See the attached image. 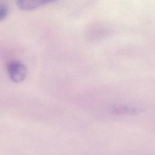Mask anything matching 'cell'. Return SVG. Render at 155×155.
I'll use <instances>...</instances> for the list:
<instances>
[{
    "label": "cell",
    "instance_id": "cell-1",
    "mask_svg": "<svg viewBox=\"0 0 155 155\" xmlns=\"http://www.w3.org/2000/svg\"><path fill=\"white\" fill-rule=\"evenodd\" d=\"M7 69L10 79L15 83L22 82L27 77V68L19 61H14L10 62Z\"/></svg>",
    "mask_w": 155,
    "mask_h": 155
},
{
    "label": "cell",
    "instance_id": "cell-2",
    "mask_svg": "<svg viewBox=\"0 0 155 155\" xmlns=\"http://www.w3.org/2000/svg\"><path fill=\"white\" fill-rule=\"evenodd\" d=\"M54 1V0H17V5L22 10L29 11Z\"/></svg>",
    "mask_w": 155,
    "mask_h": 155
},
{
    "label": "cell",
    "instance_id": "cell-3",
    "mask_svg": "<svg viewBox=\"0 0 155 155\" xmlns=\"http://www.w3.org/2000/svg\"><path fill=\"white\" fill-rule=\"evenodd\" d=\"M110 111L116 114H135L140 110L137 107L127 105H116L111 108Z\"/></svg>",
    "mask_w": 155,
    "mask_h": 155
},
{
    "label": "cell",
    "instance_id": "cell-4",
    "mask_svg": "<svg viewBox=\"0 0 155 155\" xmlns=\"http://www.w3.org/2000/svg\"><path fill=\"white\" fill-rule=\"evenodd\" d=\"M8 14V8L6 5L0 4V21L4 19Z\"/></svg>",
    "mask_w": 155,
    "mask_h": 155
}]
</instances>
